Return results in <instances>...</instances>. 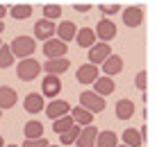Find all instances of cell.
Segmentation results:
<instances>
[{"label": "cell", "instance_id": "6da1fadb", "mask_svg": "<svg viewBox=\"0 0 157 147\" xmlns=\"http://www.w3.org/2000/svg\"><path fill=\"white\" fill-rule=\"evenodd\" d=\"M34 48H36V41L34 36H16V39L12 41V45H9V50H12L14 59H25V57H32L34 54Z\"/></svg>", "mask_w": 157, "mask_h": 147}, {"label": "cell", "instance_id": "7a4b0ae2", "mask_svg": "<svg viewBox=\"0 0 157 147\" xmlns=\"http://www.w3.org/2000/svg\"><path fill=\"white\" fill-rule=\"evenodd\" d=\"M39 73H41V63L36 61V59H32V57L21 59L18 66H16V77H18L21 81H32V79H36V77H39Z\"/></svg>", "mask_w": 157, "mask_h": 147}, {"label": "cell", "instance_id": "3957f363", "mask_svg": "<svg viewBox=\"0 0 157 147\" xmlns=\"http://www.w3.org/2000/svg\"><path fill=\"white\" fill-rule=\"evenodd\" d=\"M80 106H84L91 113H100L105 111V97L94 93V91H82L80 93Z\"/></svg>", "mask_w": 157, "mask_h": 147}, {"label": "cell", "instance_id": "277c9868", "mask_svg": "<svg viewBox=\"0 0 157 147\" xmlns=\"http://www.w3.org/2000/svg\"><path fill=\"white\" fill-rule=\"evenodd\" d=\"M96 39H100V41H105V43H109L112 39H114V36H116V25H114V20H112V18H107V16H105V18H100L98 20V25H96Z\"/></svg>", "mask_w": 157, "mask_h": 147}, {"label": "cell", "instance_id": "5b68a950", "mask_svg": "<svg viewBox=\"0 0 157 147\" xmlns=\"http://www.w3.org/2000/svg\"><path fill=\"white\" fill-rule=\"evenodd\" d=\"M98 77H100V70H98L96 63H84V66H80L78 73H75V79H78V84H82V86L94 84Z\"/></svg>", "mask_w": 157, "mask_h": 147}, {"label": "cell", "instance_id": "8992f818", "mask_svg": "<svg viewBox=\"0 0 157 147\" xmlns=\"http://www.w3.org/2000/svg\"><path fill=\"white\" fill-rule=\"evenodd\" d=\"M68 52V45L64 41H59L57 36H52V39L43 41V54H46V59H57V57H64V54Z\"/></svg>", "mask_w": 157, "mask_h": 147}, {"label": "cell", "instance_id": "52a82bcc", "mask_svg": "<svg viewBox=\"0 0 157 147\" xmlns=\"http://www.w3.org/2000/svg\"><path fill=\"white\" fill-rule=\"evenodd\" d=\"M112 54V48H109V43H105V41H98V43H94V45L89 48V63H96V66H100L102 61H105L107 57Z\"/></svg>", "mask_w": 157, "mask_h": 147}, {"label": "cell", "instance_id": "ba28073f", "mask_svg": "<svg viewBox=\"0 0 157 147\" xmlns=\"http://www.w3.org/2000/svg\"><path fill=\"white\" fill-rule=\"evenodd\" d=\"M62 91V79L59 75H46L41 81V95L43 97H57Z\"/></svg>", "mask_w": 157, "mask_h": 147}, {"label": "cell", "instance_id": "9c48e42d", "mask_svg": "<svg viewBox=\"0 0 157 147\" xmlns=\"http://www.w3.org/2000/svg\"><path fill=\"white\" fill-rule=\"evenodd\" d=\"M68 68H71V61H68L66 57L46 59V63H43V73L46 75H59V77H62V73H66Z\"/></svg>", "mask_w": 157, "mask_h": 147}, {"label": "cell", "instance_id": "30bf717a", "mask_svg": "<svg viewBox=\"0 0 157 147\" xmlns=\"http://www.w3.org/2000/svg\"><path fill=\"white\" fill-rule=\"evenodd\" d=\"M121 14H123V23H125V27H139L144 23V7H139V5L121 9Z\"/></svg>", "mask_w": 157, "mask_h": 147}, {"label": "cell", "instance_id": "8fae6325", "mask_svg": "<svg viewBox=\"0 0 157 147\" xmlns=\"http://www.w3.org/2000/svg\"><path fill=\"white\" fill-rule=\"evenodd\" d=\"M43 111H46V116L50 118V120H55V118H59V116H66V113L71 111V104H68L66 100H57V97H52V102L43 106Z\"/></svg>", "mask_w": 157, "mask_h": 147}, {"label": "cell", "instance_id": "7c38bea8", "mask_svg": "<svg viewBox=\"0 0 157 147\" xmlns=\"http://www.w3.org/2000/svg\"><path fill=\"white\" fill-rule=\"evenodd\" d=\"M96 136H98V129L91 127V124H84V127L80 129V136L75 138L73 145H78V147H96Z\"/></svg>", "mask_w": 157, "mask_h": 147}, {"label": "cell", "instance_id": "4fadbf2b", "mask_svg": "<svg viewBox=\"0 0 157 147\" xmlns=\"http://www.w3.org/2000/svg\"><path fill=\"white\" fill-rule=\"evenodd\" d=\"M100 66H102V73H105L107 77H116L118 73H123V59L118 57V54H109Z\"/></svg>", "mask_w": 157, "mask_h": 147}, {"label": "cell", "instance_id": "5bb4252c", "mask_svg": "<svg viewBox=\"0 0 157 147\" xmlns=\"http://www.w3.org/2000/svg\"><path fill=\"white\" fill-rule=\"evenodd\" d=\"M34 36L39 41L52 39V36H55V23H52V20H46V18L36 20V23H34Z\"/></svg>", "mask_w": 157, "mask_h": 147}, {"label": "cell", "instance_id": "9a60e30c", "mask_svg": "<svg viewBox=\"0 0 157 147\" xmlns=\"http://www.w3.org/2000/svg\"><path fill=\"white\" fill-rule=\"evenodd\" d=\"M75 32H78V27H75L73 20H62L59 25H55V34H57V39H59V41H64V43L73 41V39H75Z\"/></svg>", "mask_w": 157, "mask_h": 147}, {"label": "cell", "instance_id": "2e32d148", "mask_svg": "<svg viewBox=\"0 0 157 147\" xmlns=\"http://www.w3.org/2000/svg\"><path fill=\"white\" fill-rule=\"evenodd\" d=\"M23 106H25V111L28 113H41V109L46 106V100H43V95L41 93H28L25 95V100H23Z\"/></svg>", "mask_w": 157, "mask_h": 147}, {"label": "cell", "instance_id": "e0dca14e", "mask_svg": "<svg viewBox=\"0 0 157 147\" xmlns=\"http://www.w3.org/2000/svg\"><path fill=\"white\" fill-rule=\"evenodd\" d=\"M116 91V84H114V77H107V75H102V77H98L94 81V93H98L102 97L112 95Z\"/></svg>", "mask_w": 157, "mask_h": 147}, {"label": "cell", "instance_id": "ac0fdd59", "mask_svg": "<svg viewBox=\"0 0 157 147\" xmlns=\"http://www.w3.org/2000/svg\"><path fill=\"white\" fill-rule=\"evenodd\" d=\"M16 102H18V95L12 86H0V109L7 111V109H14Z\"/></svg>", "mask_w": 157, "mask_h": 147}, {"label": "cell", "instance_id": "d6986e66", "mask_svg": "<svg viewBox=\"0 0 157 147\" xmlns=\"http://www.w3.org/2000/svg\"><path fill=\"white\" fill-rule=\"evenodd\" d=\"M75 41H78V45H80V48L89 50V48L96 43V32L91 30V27H80V30L75 32Z\"/></svg>", "mask_w": 157, "mask_h": 147}, {"label": "cell", "instance_id": "ffe728a7", "mask_svg": "<svg viewBox=\"0 0 157 147\" xmlns=\"http://www.w3.org/2000/svg\"><path fill=\"white\" fill-rule=\"evenodd\" d=\"M116 118H118V120H130V118H132L134 116V109H137V106H134V102L132 100H128V97H123V100H118L116 102Z\"/></svg>", "mask_w": 157, "mask_h": 147}, {"label": "cell", "instance_id": "44dd1931", "mask_svg": "<svg viewBox=\"0 0 157 147\" xmlns=\"http://www.w3.org/2000/svg\"><path fill=\"white\" fill-rule=\"evenodd\" d=\"M68 113H71L73 122H75V124H80V127H84V124H91V122H94V113L86 111L84 106H75V109H71Z\"/></svg>", "mask_w": 157, "mask_h": 147}, {"label": "cell", "instance_id": "7402d4cb", "mask_svg": "<svg viewBox=\"0 0 157 147\" xmlns=\"http://www.w3.org/2000/svg\"><path fill=\"white\" fill-rule=\"evenodd\" d=\"M116 145H118L116 131H112V129L98 131V136H96V147H116Z\"/></svg>", "mask_w": 157, "mask_h": 147}, {"label": "cell", "instance_id": "603a6c76", "mask_svg": "<svg viewBox=\"0 0 157 147\" xmlns=\"http://www.w3.org/2000/svg\"><path fill=\"white\" fill-rule=\"evenodd\" d=\"M123 143H125L128 147H141V145H144V136H141L139 129L128 127L125 131H123Z\"/></svg>", "mask_w": 157, "mask_h": 147}, {"label": "cell", "instance_id": "cb8c5ba5", "mask_svg": "<svg viewBox=\"0 0 157 147\" xmlns=\"http://www.w3.org/2000/svg\"><path fill=\"white\" fill-rule=\"evenodd\" d=\"M32 5H14V7H9L7 9V14L12 16V18H16V20H28L30 16H32Z\"/></svg>", "mask_w": 157, "mask_h": 147}, {"label": "cell", "instance_id": "d4e9b609", "mask_svg": "<svg viewBox=\"0 0 157 147\" xmlns=\"http://www.w3.org/2000/svg\"><path fill=\"white\" fill-rule=\"evenodd\" d=\"M73 118H71V113H66V116H59V118H55L52 120V129H55V134L59 136V134H64L66 129H71L73 127Z\"/></svg>", "mask_w": 157, "mask_h": 147}, {"label": "cell", "instance_id": "484cf974", "mask_svg": "<svg viewBox=\"0 0 157 147\" xmlns=\"http://www.w3.org/2000/svg\"><path fill=\"white\" fill-rule=\"evenodd\" d=\"M23 136H25V138H41V136H43V124L39 120H30L23 127Z\"/></svg>", "mask_w": 157, "mask_h": 147}, {"label": "cell", "instance_id": "4316f807", "mask_svg": "<svg viewBox=\"0 0 157 147\" xmlns=\"http://www.w3.org/2000/svg\"><path fill=\"white\" fill-rule=\"evenodd\" d=\"M14 66V54L9 50L7 43H0V68H12Z\"/></svg>", "mask_w": 157, "mask_h": 147}, {"label": "cell", "instance_id": "83f0119b", "mask_svg": "<svg viewBox=\"0 0 157 147\" xmlns=\"http://www.w3.org/2000/svg\"><path fill=\"white\" fill-rule=\"evenodd\" d=\"M78 136H80V124H73L71 129H66L64 134H59V140H62V145H73Z\"/></svg>", "mask_w": 157, "mask_h": 147}, {"label": "cell", "instance_id": "f1b7e54d", "mask_svg": "<svg viewBox=\"0 0 157 147\" xmlns=\"http://www.w3.org/2000/svg\"><path fill=\"white\" fill-rule=\"evenodd\" d=\"M43 18L55 23L57 18H62V7H59V5H46V7H43Z\"/></svg>", "mask_w": 157, "mask_h": 147}, {"label": "cell", "instance_id": "f546056e", "mask_svg": "<svg viewBox=\"0 0 157 147\" xmlns=\"http://www.w3.org/2000/svg\"><path fill=\"white\" fill-rule=\"evenodd\" d=\"M98 9L102 12V16H114V14H118L121 12V7L114 2V5H98Z\"/></svg>", "mask_w": 157, "mask_h": 147}, {"label": "cell", "instance_id": "4dcf8cb0", "mask_svg": "<svg viewBox=\"0 0 157 147\" xmlns=\"http://www.w3.org/2000/svg\"><path fill=\"white\" fill-rule=\"evenodd\" d=\"M23 147H48V140L43 138H25V143H23Z\"/></svg>", "mask_w": 157, "mask_h": 147}, {"label": "cell", "instance_id": "1f68e13d", "mask_svg": "<svg viewBox=\"0 0 157 147\" xmlns=\"http://www.w3.org/2000/svg\"><path fill=\"white\" fill-rule=\"evenodd\" d=\"M134 86H137L139 91H146V70L137 73V77H134Z\"/></svg>", "mask_w": 157, "mask_h": 147}, {"label": "cell", "instance_id": "d6a6232c", "mask_svg": "<svg viewBox=\"0 0 157 147\" xmlns=\"http://www.w3.org/2000/svg\"><path fill=\"white\" fill-rule=\"evenodd\" d=\"M75 12H80V14H86V12H91V5H75Z\"/></svg>", "mask_w": 157, "mask_h": 147}, {"label": "cell", "instance_id": "836d02e7", "mask_svg": "<svg viewBox=\"0 0 157 147\" xmlns=\"http://www.w3.org/2000/svg\"><path fill=\"white\" fill-rule=\"evenodd\" d=\"M5 14H7V7H5V5H0V20L5 18Z\"/></svg>", "mask_w": 157, "mask_h": 147}, {"label": "cell", "instance_id": "e575fe53", "mask_svg": "<svg viewBox=\"0 0 157 147\" xmlns=\"http://www.w3.org/2000/svg\"><path fill=\"white\" fill-rule=\"evenodd\" d=\"M2 32H5V23L0 20V34H2Z\"/></svg>", "mask_w": 157, "mask_h": 147}, {"label": "cell", "instance_id": "d590c367", "mask_svg": "<svg viewBox=\"0 0 157 147\" xmlns=\"http://www.w3.org/2000/svg\"><path fill=\"white\" fill-rule=\"evenodd\" d=\"M5 145V138H2V136H0V147H2Z\"/></svg>", "mask_w": 157, "mask_h": 147}, {"label": "cell", "instance_id": "8d00e7d4", "mask_svg": "<svg viewBox=\"0 0 157 147\" xmlns=\"http://www.w3.org/2000/svg\"><path fill=\"white\" fill-rule=\"evenodd\" d=\"M2 147H18V145H2Z\"/></svg>", "mask_w": 157, "mask_h": 147}, {"label": "cell", "instance_id": "74e56055", "mask_svg": "<svg viewBox=\"0 0 157 147\" xmlns=\"http://www.w3.org/2000/svg\"><path fill=\"white\" fill-rule=\"evenodd\" d=\"M116 147H128V145H125V143H123V145H116Z\"/></svg>", "mask_w": 157, "mask_h": 147}, {"label": "cell", "instance_id": "f35d334b", "mask_svg": "<svg viewBox=\"0 0 157 147\" xmlns=\"http://www.w3.org/2000/svg\"><path fill=\"white\" fill-rule=\"evenodd\" d=\"M48 147H57V145H50V143H48Z\"/></svg>", "mask_w": 157, "mask_h": 147}, {"label": "cell", "instance_id": "ab89813d", "mask_svg": "<svg viewBox=\"0 0 157 147\" xmlns=\"http://www.w3.org/2000/svg\"><path fill=\"white\" fill-rule=\"evenodd\" d=\"M0 118H2V109H0Z\"/></svg>", "mask_w": 157, "mask_h": 147}, {"label": "cell", "instance_id": "60d3db41", "mask_svg": "<svg viewBox=\"0 0 157 147\" xmlns=\"http://www.w3.org/2000/svg\"><path fill=\"white\" fill-rule=\"evenodd\" d=\"M0 43H2V39H0Z\"/></svg>", "mask_w": 157, "mask_h": 147}]
</instances>
